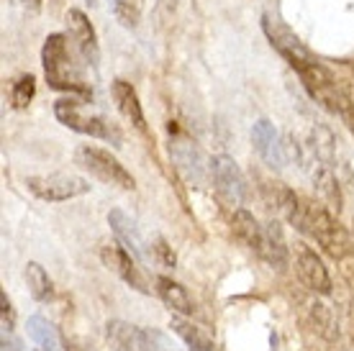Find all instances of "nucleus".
<instances>
[{"mask_svg": "<svg viewBox=\"0 0 354 351\" xmlns=\"http://www.w3.org/2000/svg\"><path fill=\"white\" fill-rule=\"evenodd\" d=\"M298 231L313 238L331 259H344V256L352 254V241L346 236V231L339 226V220L324 205H319V202L303 200Z\"/></svg>", "mask_w": 354, "mask_h": 351, "instance_id": "1", "label": "nucleus"}, {"mask_svg": "<svg viewBox=\"0 0 354 351\" xmlns=\"http://www.w3.org/2000/svg\"><path fill=\"white\" fill-rule=\"evenodd\" d=\"M41 61H44V75L49 88L62 90V93L90 95V88L85 85L80 67L72 61L70 52H67V39L62 34L46 36L44 49H41Z\"/></svg>", "mask_w": 354, "mask_h": 351, "instance_id": "2", "label": "nucleus"}, {"mask_svg": "<svg viewBox=\"0 0 354 351\" xmlns=\"http://www.w3.org/2000/svg\"><path fill=\"white\" fill-rule=\"evenodd\" d=\"M106 341L113 351H175L167 334L157 328H139L126 321H111L106 325Z\"/></svg>", "mask_w": 354, "mask_h": 351, "instance_id": "3", "label": "nucleus"}, {"mask_svg": "<svg viewBox=\"0 0 354 351\" xmlns=\"http://www.w3.org/2000/svg\"><path fill=\"white\" fill-rule=\"evenodd\" d=\"M75 162H77L85 172H90L95 180H100V182L115 184V187H121V190H133V187H136V180L131 177V172H129L111 151L100 149V146H90V144L77 146V149H75Z\"/></svg>", "mask_w": 354, "mask_h": 351, "instance_id": "4", "label": "nucleus"}, {"mask_svg": "<svg viewBox=\"0 0 354 351\" xmlns=\"http://www.w3.org/2000/svg\"><path fill=\"white\" fill-rule=\"evenodd\" d=\"M54 115H57V121L62 123V126H67V129H72V131L93 136V139L118 141V133L111 129V123L100 113H93L85 103L75 100V97L57 100V103H54Z\"/></svg>", "mask_w": 354, "mask_h": 351, "instance_id": "5", "label": "nucleus"}, {"mask_svg": "<svg viewBox=\"0 0 354 351\" xmlns=\"http://www.w3.org/2000/svg\"><path fill=\"white\" fill-rule=\"evenodd\" d=\"M26 187L28 193L36 195L39 200L44 202H64L90 193L88 180H82L77 175H62V172H54V175H31L26 177Z\"/></svg>", "mask_w": 354, "mask_h": 351, "instance_id": "6", "label": "nucleus"}, {"mask_svg": "<svg viewBox=\"0 0 354 351\" xmlns=\"http://www.w3.org/2000/svg\"><path fill=\"white\" fill-rule=\"evenodd\" d=\"M169 154H172V162H175L180 177H183L187 184L205 187V184L211 182V162L203 157V151L198 149L190 139L177 136V139L169 144Z\"/></svg>", "mask_w": 354, "mask_h": 351, "instance_id": "7", "label": "nucleus"}, {"mask_svg": "<svg viewBox=\"0 0 354 351\" xmlns=\"http://www.w3.org/2000/svg\"><path fill=\"white\" fill-rule=\"evenodd\" d=\"M211 180L216 184V193L221 195V200L231 208H239L247 200V182L241 175L239 164L226 154L211 159Z\"/></svg>", "mask_w": 354, "mask_h": 351, "instance_id": "8", "label": "nucleus"}, {"mask_svg": "<svg viewBox=\"0 0 354 351\" xmlns=\"http://www.w3.org/2000/svg\"><path fill=\"white\" fill-rule=\"evenodd\" d=\"M295 274L310 292L316 295L331 292V277H328L326 264L308 244H295Z\"/></svg>", "mask_w": 354, "mask_h": 351, "instance_id": "9", "label": "nucleus"}, {"mask_svg": "<svg viewBox=\"0 0 354 351\" xmlns=\"http://www.w3.org/2000/svg\"><path fill=\"white\" fill-rule=\"evenodd\" d=\"M100 259H103V264H106L115 277H121L126 285H131L133 290L149 292L142 272H139V269H136V264H133L131 252H129V249H124L121 244H106L103 249H100Z\"/></svg>", "mask_w": 354, "mask_h": 351, "instance_id": "10", "label": "nucleus"}, {"mask_svg": "<svg viewBox=\"0 0 354 351\" xmlns=\"http://www.w3.org/2000/svg\"><path fill=\"white\" fill-rule=\"evenodd\" d=\"M252 144H254V151H257L262 162L270 164L272 169H283L288 157H285V149L280 144V136L274 131V126L267 118L257 121L252 126Z\"/></svg>", "mask_w": 354, "mask_h": 351, "instance_id": "11", "label": "nucleus"}, {"mask_svg": "<svg viewBox=\"0 0 354 351\" xmlns=\"http://www.w3.org/2000/svg\"><path fill=\"white\" fill-rule=\"evenodd\" d=\"M67 31H70V39L75 41L77 52L82 54V59L88 64H97L100 59V49H97V39H95V28L90 26L88 16L77 8L67 10Z\"/></svg>", "mask_w": 354, "mask_h": 351, "instance_id": "12", "label": "nucleus"}, {"mask_svg": "<svg viewBox=\"0 0 354 351\" xmlns=\"http://www.w3.org/2000/svg\"><path fill=\"white\" fill-rule=\"evenodd\" d=\"M108 223H111V229H113V234L118 236V241L131 252L136 259H142V262H149L151 252H149V246H147V241H144L142 236V231H139V226H136V220L129 218L124 211H111L108 213Z\"/></svg>", "mask_w": 354, "mask_h": 351, "instance_id": "13", "label": "nucleus"}, {"mask_svg": "<svg viewBox=\"0 0 354 351\" xmlns=\"http://www.w3.org/2000/svg\"><path fill=\"white\" fill-rule=\"evenodd\" d=\"M257 256L267 267H272L277 272H285V267H288V246H285L283 231H280L277 223H267L265 226V238H262Z\"/></svg>", "mask_w": 354, "mask_h": 351, "instance_id": "14", "label": "nucleus"}, {"mask_svg": "<svg viewBox=\"0 0 354 351\" xmlns=\"http://www.w3.org/2000/svg\"><path fill=\"white\" fill-rule=\"evenodd\" d=\"M113 100H115L118 113L124 115L126 121L133 123L139 131H144V129H147L142 103H139V95H136V90H133L131 82H126V79H115V82H113Z\"/></svg>", "mask_w": 354, "mask_h": 351, "instance_id": "15", "label": "nucleus"}, {"mask_svg": "<svg viewBox=\"0 0 354 351\" xmlns=\"http://www.w3.org/2000/svg\"><path fill=\"white\" fill-rule=\"evenodd\" d=\"M231 231L236 234L241 244L249 246L257 254L259 246H262V238H265V226H259V220L252 213L244 211V208H236L231 213Z\"/></svg>", "mask_w": 354, "mask_h": 351, "instance_id": "16", "label": "nucleus"}, {"mask_svg": "<svg viewBox=\"0 0 354 351\" xmlns=\"http://www.w3.org/2000/svg\"><path fill=\"white\" fill-rule=\"evenodd\" d=\"M157 295L162 298V303L169 307V310H175L180 316H193L195 313V305L187 290L175 282L172 277H157Z\"/></svg>", "mask_w": 354, "mask_h": 351, "instance_id": "17", "label": "nucleus"}, {"mask_svg": "<svg viewBox=\"0 0 354 351\" xmlns=\"http://www.w3.org/2000/svg\"><path fill=\"white\" fill-rule=\"evenodd\" d=\"M26 328H28V339H31L36 351H62L59 336H57L54 325L44 316H31Z\"/></svg>", "mask_w": 354, "mask_h": 351, "instance_id": "18", "label": "nucleus"}, {"mask_svg": "<svg viewBox=\"0 0 354 351\" xmlns=\"http://www.w3.org/2000/svg\"><path fill=\"white\" fill-rule=\"evenodd\" d=\"M169 328L190 346V351H216V343H213L211 336H205L198 325L187 323L185 318H172V321H169Z\"/></svg>", "mask_w": 354, "mask_h": 351, "instance_id": "19", "label": "nucleus"}, {"mask_svg": "<svg viewBox=\"0 0 354 351\" xmlns=\"http://www.w3.org/2000/svg\"><path fill=\"white\" fill-rule=\"evenodd\" d=\"M26 282H28V290H31L34 300H39V303H46V300L54 295L52 277L46 274V269L39 262L26 264Z\"/></svg>", "mask_w": 354, "mask_h": 351, "instance_id": "20", "label": "nucleus"}, {"mask_svg": "<svg viewBox=\"0 0 354 351\" xmlns=\"http://www.w3.org/2000/svg\"><path fill=\"white\" fill-rule=\"evenodd\" d=\"M111 10L113 16L121 21V26L133 28L139 23V16H142V6L139 0H111Z\"/></svg>", "mask_w": 354, "mask_h": 351, "instance_id": "21", "label": "nucleus"}, {"mask_svg": "<svg viewBox=\"0 0 354 351\" xmlns=\"http://www.w3.org/2000/svg\"><path fill=\"white\" fill-rule=\"evenodd\" d=\"M36 93V79L31 75H24L13 82V90H10V103L13 108H26L31 103V97Z\"/></svg>", "mask_w": 354, "mask_h": 351, "instance_id": "22", "label": "nucleus"}, {"mask_svg": "<svg viewBox=\"0 0 354 351\" xmlns=\"http://www.w3.org/2000/svg\"><path fill=\"white\" fill-rule=\"evenodd\" d=\"M0 307H3V331H13V323H16V316H13V305L6 292H0Z\"/></svg>", "mask_w": 354, "mask_h": 351, "instance_id": "23", "label": "nucleus"}, {"mask_svg": "<svg viewBox=\"0 0 354 351\" xmlns=\"http://www.w3.org/2000/svg\"><path fill=\"white\" fill-rule=\"evenodd\" d=\"M18 10H24L28 16H36L39 10H41V0H10Z\"/></svg>", "mask_w": 354, "mask_h": 351, "instance_id": "24", "label": "nucleus"}, {"mask_svg": "<svg viewBox=\"0 0 354 351\" xmlns=\"http://www.w3.org/2000/svg\"><path fill=\"white\" fill-rule=\"evenodd\" d=\"M3 351H21V343L10 336V331H3Z\"/></svg>", "mask_w": 354, "mask_h": 351, "instance_id": "25", "label": "nucleus"}, {"mask_svg": "<svg viewBox=\"0 0 354 351\" xmlns=\"http://www.w3.org/2000/svg\"><path fill=\"white\" fill-rule=\"evenodd\" d=\"M88 3H95V0H88Z\"/></svg>", "mask_w": 354, "mask_h": 351, "instance_id": "26", "label": "nucleus"}]
</instances>
